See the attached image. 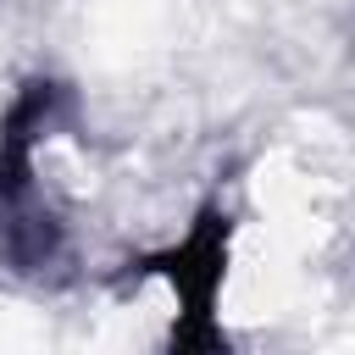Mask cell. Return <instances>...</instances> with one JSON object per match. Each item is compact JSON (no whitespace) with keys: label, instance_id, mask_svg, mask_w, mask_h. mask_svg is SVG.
Listing matches in <instances>:
<instances>
[{"label":"cell","instance_id":"cell-1","mask_svg":"<svg viewBox=\"0 0 355 355\" xmlns=\"http://www.w3.org/2000/svg\"><path fill=\"white\" fill-rule=\"evenodd\" d=\"M178 288V322L166 338V355H222V327H216V288L227 272V216L205 211L172 250L144 261Z\"/></svg>","mask_w":355,"mask_h":355},{"label":"cell","instance_id":"cell-2","mask_svg":"<svg viewBox=\"0 0 355 355\" xmlns=\"http://www.w3.org/2000/svg\"><path fill=\"white\" fill-rule=\"evenodd\" d=\"M55 111H61V89L55 83H28L11 100V111L0 116V200L6 205H17L28 194V183H33V150H39L44 128L55 122Z\"/></svg>","mask_w":355,"mask_h":355},{"label":"cell","instance_id":"cell-3","mask_svg":"<svg viewBox=\"0 0 355 355\" xmlns=\"http://www.w3.org/2000/svg\"><path fill=\"white\" fill-rule=\"evenodd\" d=\"M0 250L17 272H33L61 250V222L50 211H11L6 227H0Z\"/></svg>","mask_w":355,"mask_h":355}]
</instances>
